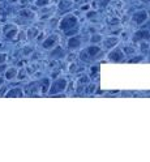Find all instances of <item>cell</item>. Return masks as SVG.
Here are the masks:
<instances>
[{
    "label": "cell",
    "instance_id": "cell-4",
    "mask_svg": "<svg viewBox=\"0 0 150 162\" xmlns=\"http://www.w3.org/2000/svg\"><path fill=\"white\" fill-rule=\"evenodd\" d=\"M108 58H110V60H113V61H120V60H123L124 55H123V52L120 51V50H113V51L111 52L110 55H108Z\"/></svg>",
    "mask_w": 150,
    "mask_h": 162
},
{
    "label": "cell",
    "instance_id": "cell-2",
    "mask_svg": "<svg viewBox=\"0 0 150 162\" xmlns=\"http://www.w3.org/2000/svg\"><path fill=\"white\" fill-rule=\"evenodd\" d=\"M65 85H67V81L65 80H58L54 86L51 88V93H58V92H61L65 89Z\"/></svg>",
    "mask_w": 150,
    "mask_h": 162
},
{
    "label": "cell",
    "instance_id": "cell-16",
    "mask_svg": "<svg viewBox=\"0 0 150 162\" xmlns=\"http://www.w3.org/2000/svg\"><path fill=\"white\" fill-rule=\"evenodd\" d=\"M70 4H69V1H61L60 3V8L61 9H64V8H67V7H69Z\"/></svg>",
    "mask_w": 150,
    "mask_h": 162
},
{
    "label": "cell",
    "instance_id": "cell-1",
    "mask_svg": "<svg viewBox=\"0 0 150 162\" xmlns=\"http://www.w3.org/2000/svg\"><path fill=\"white\" fill-rule=\"evenodd\" d=\"M76 24H77V19L74 17V16H72V15L65 16L60 22V29L61 30H68V29L74 28Z\"/></svg>",
    "mask_w": 150,
    "mask_h": 162
},
{
    "label": "cell",
    "instance_id": "cell-12",
    "mask_svg": "<svg viewBox=\"0 0 150 162\" xmlns=\"http://www.w3.org/2000/svg\"><path fill=\"white\" fill-rule=\"evenodd\" d=\"M16 34H17V29H15V28H13L11 31H5L7 38H13V37L16 35Z\"/></svg>",
    "mask_w": 150,
    "mask_h": 162
},
{
    "label": "cell",
    "instance_id": "cell-11",
    "mask_svg": "<svg viewBox=\"0 0 150 162\" xmlns=\"http://www.w3.org/2000/svg\"><path fill=\"white\" fill-rule=\"evenodd\" d=\"M16 73H17V71H16V69H9L8 72H7L5 77H7L8 80H11V79H13V77L16 76Z\"/></svg>",
    "mask_w": 150,
    "mask_h": 162
},
{
    "label": "cell",
    "instance_id": "cell-22",
    "mask_svg": "<svg viewBox=\"0 0 150 162\" xmlns=\"http://www.w3.org/2000/svg\"><path fill=\"white\" fill-rule=\"evenodd\" d=\"M141 1H144V3H149L150 0H141Z\"/></svg>",
    "mask_w": 150,
    "mask_h": 162
},
{
    "label": "cell",
    "instance_id": "cell-18",
    "mask_svg": "<svg viewBox=\"0 0 150 162\" xmlns=\"http://www.w3.org/2000/svg\"><path fill=\"white\" fill-rule=\"evenodd\" d=\"M7 55H4V54H0V63H3L4 60H5Z\"/></svg>",
    "mask_w": 150,
    "mask_h": 162
},
{
    "label": "cell",
    "instance_id": "cell-5",
    "mask_svg": "<svg viewBox=\"0 0 150 162\" xmlns=\"http://www.w3.org/2000/svg\"><path fill=\"white\" fill-rule=\"evenodd\" d=\"M80 38L78 37H73V38H69V41H68V47L69 49H77V47L80 46Z\"/></svg>",
    "mask_w": 150,
    "mask_h": 162
},
{
    "label": "cell",
    "instance_id": "cell-21",
    "mask_svg": "<svg viewBox=\"0 0 150 162\" xmlns=\"http://www.w3.org/2000/svg\"><path fill=\"white\" fill-rule=\"evenodd\" d=\"M93 89H94V86H89V88H88V90H89V92H93Z\"/></svg>",
    "mask_w": 150,
    "mask_h": 162
},
{
    "label": "cell",
    "instance_id": "cell-15",
    "mask_svg": "<svg viewBox=\"0 0 150 162\" xmlns=\"http://www.w3.org/2000/svg\"><path fill=\"white\" fill-rule=\"evenodd\" d=\"M47 86H48V80H44L42 84V92L43 93H46L47 92Z\"/></svg>",
    "mask_w": 150,
    "mask_h": 162
},
{
    "label": "cell",
    "instance_id": "cell-19",
    "mask_svg": "<svg viewBox=\"0 0 150 162\" xmlns=\"http://www.w3.org/2000/svg\"><path fill=\"white\" fill-rule=\"evenodd\" d=\"M92 39H93V42H97V41H99V39H101V37H99V35H97V34H95V35H94V37H93V38H92Z\"/></svg>",
    "mask_w": 150,
    "mask_h": 162
},
{
    "label": "cell",
    "instance_id": "cell-24",
    "mask_svg": "<svg viewBox=\"0 0 150 162\" xmlns=\"http://www.w3.org/2000/svg\"><path fill=\"white\" fill-rule=\"evenodd\" d=\"M12 1H16V0H12Z\"/></svg>",
    "mask_w": 150,
    "mask_h": 162
},
{
    "label": "cell",
    "instance_id": "cell-17",
    "mask_svg": "<svg viewBox=\"0 0 150 162\" xmlns=\"http://www.w3.org/2000/svg\"><path fill=\"white\" fill-rule=\"evenodd\" d=\"M21 16H26V17H30L31 13L29 12V11H22V12H21Z\"/></svg>",
    "mask_w": 150,
    "mask_h": 162
},
{
    "label": "cell",
    "instance_id": "cell-10",
    "mask_svg": "<svg viewBox=\"0 0 150 162\" xmlns=\"http://www.w3.org/2000/svg\"><path fill=\"white\" fill-rule=\"evenodd\" d=\"M116 43H117V39H116V38H110V39L106 41V47H107V49H110V47H113V46H115Z\"/></svg>",
    "mask_w": 150,
    "mask_h": 162
},
{
    "label": "cell",
    "instance_id": "cell-13",
    "mask_svg": "<svg viewBox=\"0 0 150 162\" xmlns=\"http://www.w3.org/2000/svg\"><path fill=\"white\" fill-rule=\"evenodd\" d=\"M52 56H64V51H63V50H61L60 47H59V49L56 50V51L52 52Z\"/></svg>",
    "mask_w": 150,
    "mask_h": 162
},
{
    "label": "cell",
    "instance_id": "cell-20",
    "mask_svg": "<svg viewBox=\"0 0 150 162\" xmlns=\"http://www.w3.org/2000/svg\"><path fill=\"white\" fill-rule=\"evenodd\" d=\"M5 68H7V67H5V65H4V64H3V65H0V72H3V71L5 69Z\"/></svg>",
    "mask_w": 150,
    "mask_h": 162
},
{
    "label": "cell",
    "instance_id": "cell-23",
    "mask_svg": "<svg viewBox=\"0 0 150 162\" xmlns=\"http://www.w3.org/2000/svg\"><path fill=\"white\" fill-rule=\"evenodd\" d=\"M1 84H3V79H1V77H0V85H1Z\"/></svg>",
    "mask_w": 150,
    "mask_h": 162
},
{
    "label": "cell",
    "instance_id": "cell-8",
    "mask_svg": "<svg viewBox=\"0 0 150 162\" xmlns=\"http://www.w3.org/2000/svg\"><path fill=\"white\" fill-rule=\"evenodd\" d=\"M7 97H22L21 89H12L7 93Z\"/></svg>",
    "mask_w": 150,
    "mask_h": 162
},
{
    "label": "cell",
    "instance_id": "cell-6",
    "mask_svg": "<svg viewBox=\"0 0 150 162\" xmlns=\"http://www.w3.org/2000/svg\"><path fill=\"white\" fill-rule=\"evenodd\" d=\"M136 39H149L150 38V33L147 30H141L138 33H136Z\"/></svg>",
    "mask_w": 150,
    "mask_h": 162
},
{
    "label": "cell",
    "instance_id": "cell-7",
    "mask_svg": "<svg viewBox=\"0 0 150 162\" xmlns=\"http://www.w3.org/2000/svg\"><path fill=\"white\" fill-rule=\"evenodd\" d=\"M55 42H56V39H55V37H51V38H47L44 42H43V47L44 49H51L54 45H55Z\"/></svg>",
    "mask_w": 150,
    "mask_h": 162
},
{
    "label": "cell",
    "instance_id": "cell-3",
    "mask_svg": "<svg viewBox=\"0 0 150 162\" xmlns=\"http://www.w3.org/2000/svg\"><path fill=\"white\" fill-rule=\"evenodd\" d=\"M146 19H147V15L145 11H138V12H136L133 15V21L137 22V24H142Z\"/></svg>",
    "mask_w": 150,
    "mask_h": 162
},
{
    "label": "cell",
    "instance_id": "cell-9",
    "mask_svg": "<svg viewBox=\"0 0 150 162\" xmlns=\"http://www.w3.org/2000/svg\"><path fill=\"white\" fill-rule=\"evenodd\" d=\"M99 51H101V49L97 46H92L88 49V54H89L90 56H94V55H97V54H99Z\"/></svg>",
    "mask_w": 150,
    "mask_h": 162
},
{
    "label": "cell",
    "instance_id": "cell-14",
    "mask_svg": "<svg viewBox=\"0 0 150 162\" xmlns=\"http://www.w3.org/2000/svg\"><path fill=\"white\" fill-rule=\"evenodd\" d=\"M50 0H37L35 1V4H37L38 7H42V5H46V4H48Z\"/></svg>",
    "mask_w": 150,
    "mask_h": 162
}]
</instances>
